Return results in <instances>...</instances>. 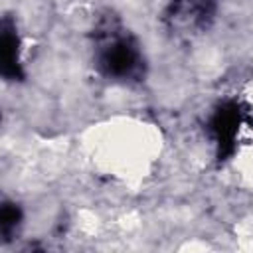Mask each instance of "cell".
Returning a JSON list of instances; mask_svg holds the SVG:
<instances>
[{
  "instance_id": "cell-1",
  "label": "cell",
  "mask_w": 253,
  "mask_h": 253,
  "mask_svg": "<svg viewBox=\"0 0 253 253\" xmlns=\"http://www.w3.org/2000/svg\"><path fill=\"white\" fill-rule=\"evenodd\" d=\"M103 65L113 75H128L136 67V51L125 40H119L105 51Z\"/></svg>"
}]
</instances>
